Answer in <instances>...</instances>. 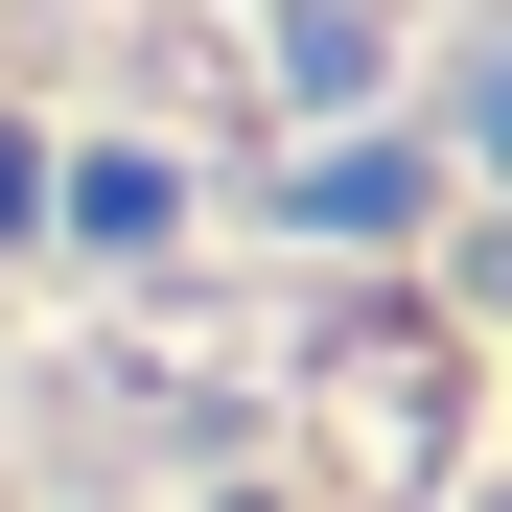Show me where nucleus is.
Wrapping results in <instances>:
<instances>
[{"label": "nucleus", "instance_id": "obj_1", "mask_svg": "<svg viewBox=\"0 0 512 512\" xmlns=\"http://www.w3.org/2000/svg\"><path fill=\"white\" fill-rule=\"evenodd\" d=\"M0 512H512V0H0Z\"/></svg>", "mask_w": 512, "mask_h": 512}]
</instances>
